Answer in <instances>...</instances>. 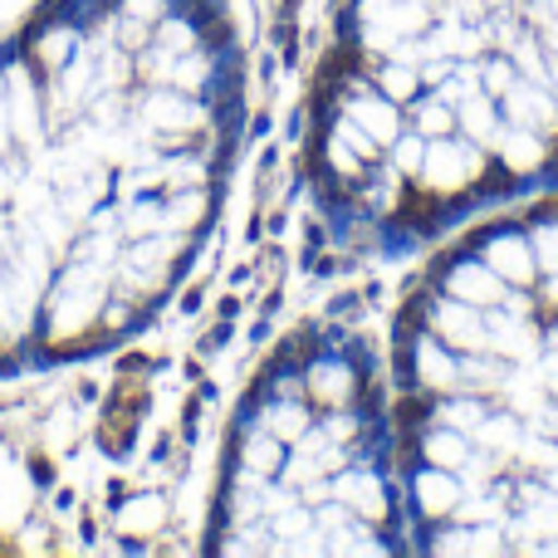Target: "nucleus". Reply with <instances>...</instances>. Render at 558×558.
Listing matches in <instances>:
<instances>
[{
    "mask_svg": "<svg viewBox=\"0 0 558 558\" xmlns=\"http://www.w3.org/2000/svg\"><path fill=\"white\" fill-rule=\"evenodd\" d=\"M241 133L226 0H45L0 39V377L98 357L162 314Z\"/></svg>",
    "mask_w": 558,
    "mask_h": 558,
    "instance_id": "f257e3e1",
    "label": "nucleus"
},
{
    "mask_svg": "<svg viewBox=\"0 0 558 558\" xmlns=\"http://www.w3.org/2000/svg\"><path fill=\"white\" fill-rule=\"evenodd\" d=\"M304 177L363 255L558 182V0H338Z\"/></svg>",
    "mask_w": 558,
    "mask_h": 558,
    "instance_id": "f03ea898",
    "label": "nucleus"
},
{
    "mask_svg": "<svg viewBox=\"0 0 558 558\" xmlns=\"http://www.w3.org/2000/svg\"><path fill=\"white\" fill-rule=\"evenodd\" d=\"M387 397L412 554H558V196L426 265Z\"/></svg>",
    "mask_w": 558,
    "mask_h": 558,
    "instance_id": "7ed1b4c3",
    "label": "nucleus"
},
{
    "mask_svg": "<svg viewBox=\"0 0 558 558\" xmlns=\"http://www.w3.org/2000/svg\"><path fill=\"white\" fill-rule=\"evenodd\" d=\"M206 554H412L392 397L357 333L304 328L251 377Z\"/></svg>",
    "mask_w": 558,
    "mask_h": 558,
    "instance_id": "20e7f679",
    "label": "nucleus"
}]
</instances>
